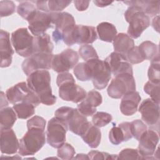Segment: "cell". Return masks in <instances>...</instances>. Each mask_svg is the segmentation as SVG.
<instances>
[{"instance_id":"obj_27","label":"cell","mask_w":160,"mask_h":160,"mask_svg":"<svg viewBox=\"0 0 160 160\" xmlns=\"http://www.w3.org/2000/svg\"><path fill=\"white\" fill-rule=\"evenodd\" d=\"M96 30L99 39L108 42H112L117 35L116 27L108 22L99 23L97 26Z\"/></svg>"},{"instance_id":"obj_17","label":"cell","mask_w":160,"mask_h":160,"mask_svg":"<svg viewBox=\"0 0 160 160\" xmlns=\"http://www.w3.org/2000/svg\"><path fill=\"white\" fill-rule=\"evenodd\" d=\"M139 111L141 119L151 127L159 125V104L152 101L150 98L144 99L140 104Z\"/></svg>"},{"instance_id":"obj_19","label":"cell","mask_w":160,"mask_h":160,"mask_svg":"<svg viewBox=\"0 0 160 160\" xmlns=\"http://www.w3.org/2000/svg\"><path fill=\"white\" fill-rule=\"evenodd\" d=\"M0 51L1 68L9 67L12 62L14 52L11 44L9 33L2 29L0 31Z\"/></svg>"},{"instance_id":"obj_14","label":"cell","mask_w":160,"mask_h":160,"mask_svg":"<svg viewBox=\"0 0 160 160\" xmlns=\"http://www.w3.org/2000/svg\"><path fill=\"white\" fill-rule=\"evenodd\" d=\"M29 29L35 36L45 33L49 29L53 27L52 12H45L37 9L28 21Z\"/></svg>"},{"instance_id":"obj_3","label":"cell","mask_w":160,"mask_h":160,"mask_svg":"<svg viewBox=\"0 0 160 160\" xmlns=\"http://www.w3.org/2000/svg\"><path fill=\"white\" fill-rule=\"evenodd\" d=\"M84 63L88 81L91 80L97 89H104L111 78V72L106 62L98 58L88 60Z\"/></svg>"},{"instance_id":"obj_41","label":"cell","mask_w":160,"mask_h":160,"mask_svg":"<svg viewBox=\"0 0 160 160\" xmlns=\"http://www.w3.org/2000/svg\"><path fill=\"white\" fill-rule=\"evenodd\" d=\"M125 56L127 61L131 64H138L144 61L139 52L138 46H134Z\"/></svg>"},{"instance_id":"obj_35","label":"cell","mask_w":160,"mask_h":160,"mask_svg":"<svg viewBox=\"0 0 160 160\" xmlns=\"http://www.w3.org/2000/svg\"><path fill=\"white\" fill-rule=\"evenodd\" d=\"M112 119V117L110 114L106 112L98 111L93 114L92 122L95 126L101 128L108 125L111 122Z\"/></svg>"},{"instance_id":"obj_38","label":"cell","mask_w":160,"mask_h":160,"mask_svg":"<svg viewBox=\"0 0 160 160\" xmlns=\"http://www.w3.org/2000/svg\"><path fill=\"white\" fill-rule=\"evenodd\" d=\"M79 54L85 61L99 58L95 49L89 44L81 45L79 48Z\"/></svg>"},{"instance_id":"obj_44","label":"cell","mask_w":160,"mask_h":160,"mask_svg":"<svg viewBox=\"0 0 160 160\" xmlns=\"http://www.w3.org/2000/svg\"><path fill=\"white\" fill-rule=\"evenodd\" d=\"M46 121V120L39 116H34L27 121V128H38L45 129Z\"/></svg>"},{"instance_id":"obj_25","label":"cell","mask_w":160,"mask_h":160,"mask_svg":"<svg viewBox=\"0 0 160 160\" xmlns=\"http://www.w3.org/2000/svg\"><path fill=\"white\" fill-rule=\"evenodd\" d=\"M81 137L90 148H96L101 142V132L98 127L91 123Z\"/></svg>"},{"instance_id":"obj_48","label":"cell","mask_w":160,"mask_h":160,"mask_svg":"<svg viewBox=\"0 0 160 160\" xmlns=\"http://www.w3.org/2000/svg\"><path fill=\"white\" fill-rule=\"evenodd\" d=\"M159 16L157 15L155 16V18H153L152 19V26L153 27V28L158 32H159Z\"/></svg>"},{"instance_id":"obj_15","label":"cell","mask_w":160,"mask_h":160,"mask_svg":"<svg viewBox=\"0 0 160 160\" xmlns=\"http://www.w3.org/2000/svg\"><path fill=\"white\" fill-rule=\"evenodd\" d=\"M159 142L158 134L152 129L146 130L139 139L138 151L142 159H151Z\"/></svg>"},{"instance_id":"obj_45","label":"cell","mask_w":160,"mask_h":160,"mask_svg":"<svg viewBox=\"0 0 160 160\" xmlns=\"http://www.w3.org/2000/svg\"><path fill=\"white\" fill-rule=\"evenodd\" d=\"M77 109L81 114L85 116H92L96 111V108H91L84 104L82 101L78 105Z\"/></svg>"},{"instance_id":"obj_23","label":"cell","mask_w":160,"mask_h":160,"mask_svg":"<svg viewBox=\"0 0 160 160\" xmlns=\"http://www.w3.org/2000/svg\"><path fill=\"white\" fill-rule=\"evenodd\" d=\"M37 9L45 12H58L65 9L71 4V1L51 0L37 1L34 2Z\"/></svg>"},{"instance_id":"obj_21","label":"cell","mask_w":160,"mask_h":160,"mask_svg":"<svg viewBox=\"0 0 160 160\" xmlns=\"http://www.w3.org/2000/svg\"><path fill=\"white\" fill-rule=\"evenodd\" d=\"M139 93L136 91L125 94L120 103L121 112L125 116H132L136 112L139 103L141 101Z\"/></svg>"},{"instance_id":"obj_43","label":"cell","mask_w":160,"mask_h":160,"mask_svg":"<svg viewBox=\"0 0 160 160\" xmlns=\"http://www.w3.org/2000/svg\"><path fill=\"white\" fill-rule=\"evenodd\" d=\"M89 159H118V155L109 154L108 152L91 151L88 154Z\"/></svg>"},{"instance_id":"obj_39","label":"cell","mask_w":160,"mask_h":160,"mask_svg":"<svg viewBox=\"0 0 160 160\" xmlns=\"http://www.w3.org/2000/svg\"><path fill=\"white\" fill-rule=\"evenodd\" d=\"M58 156L62 159L69 160L74 158L75 150L73 146L69 143H64L60 148H58Z\"/></svg>"},{"instance_id":"obj_22","label":"cell","mask_w":160,"mask_h":160,"mask_svg":"<svg viewBox=\"0 0 160 160\" xmlns=\"http://www.w3.org/2000/svg\"><path fill=\"white\" fill-rule=\"evenodd\" d=\"M52 16L55 30L62 36L63 32L70 30L76 25L74 17L67 12H52Z\"/></svg>"},{"instance_id":"obj_16","label":"cell","mask_w":160,"mask_h":160,"mask_svg":"<svg viewBox=\"0 0 160 160\" xmlns=\"http://www.w3.org/2000/svg\"><path fill=\"white\" fill-rule=\"evenodd\" d=\"M104 61L114 76L124 73L133 74L131 65L127 61L126 56L122 54L112 52L105 59Z\"/></svg>"},{"instance_id":"obj_33","label":"cell","mask_w":160,"mask_h":160,"mask_svg":"<svg viewBox=\"0 0 160 160\" xmlns=\"http://www.w3.org/2000/svg\"><path fill=\"white\" fill-rule=\"evenodd\" d=\"M36 10L35 6L31 2L28 1L21 2L17 8V12L19 15L27 21L29 19Z\"/></svg>"},{"instance_id":"obj_7","label":"cell","mask_w":160,"mask_h":160,"mask_svg":"<svg viewBox=\"0 0 160 160\" xmlns=\"http://www.w3.org/2000/svg\"><path fill=\"white\" fill-rule=\"evenodd\" d=\"M97 38L95 28L91 26L75 25L70 30L62 33V40L69 46L74 44H92Z\"/></svg>"},{"instance_id":"obj_18","label":"cell","mask_w":160,"mask_h":160,"mask_svg":"<svg viewBox=\"0 0 160 160\" xmlns=\"http://www.w3.org/2000/svg\"><path fill=\"white\" fill-rule=\"evenodd\" d=\"M0 146L2 154H13L19 150V141L11 128L1 129Z\"/></svg>"},{"instance_id":"obj_37","label":"cell","mask_w":160,"mask_h":160,"mask_svg":"<svg viewBox=\"0 0 160 160\" xmlns=\"http://www.w3.org/2000/svg\"><path fill=\"white\" fill-rule=\"evenodd\" d=\"M131 131L132 137L138 140L147 130V126L141 120L136 119L130 122Z\"/></svg>"},{"instance_id":"obj_42","label":"cell","mask_w":160,"mask_h":160,"mask_svg":"<svg viewBox=\"0 0 160 160\" xmlns=\"http://www.w3.org/2000/svg\"><path fill=\"white\" fill-rule=\"evenodd\" d=\"M142 159L138 149L126 148L122 149L118 155V159Z\"/></svg>"},{"instance_id":"obj_9","label":"cell","mask_w":160,"mask_h":160,"mask_svg":"<svg viewBox=\"0 0 160 160\" xmlns=\"http://www.w3.org/2000/svg\"><path fill=\"white\" fill-rule=\"evenodd\" d=\"M134 91H136V82L133 74L129 73L116 76L107 89L109 96L114 99H119L127 92Z\"/></svg>"},{"instance_id":"obj_12","label":"cell","mask_w":160,"mask_h":160,"mask_svg":"<svg viewBox=\"0 0 160 160\" xmlns=\"http://www.w3.org/2000/svg\"><path fill=\"white\" fill-rule=\"evenodd\" d=\"M52 53H34L25 59L22 63V69L28 76L38 70H48L51 68Z\"/></svg>"},{"instance_id":"obj_6","label":"cell","mask_w":160,"mask_h":160,"mask_svg":"<svg viewBox=\"0 0 160 160\" xmlns=\"http://www.w3.org/2000/svg\"><path fill=\"white\" fill-rule=\"evenodd\" d=\"M44 129L38 128H28V131L19 140V154L21 156H33L44 145Z\"/></svg>"},{"instance_id":"obj_5","label":"cell","mask_w":160,"mask_h":160,"mask_svg":"<svg viewBox=\"0 0 160 160\" xmlns=\"http://www.w3.org/2000/svg\"><path fill=\"white\" fill-rule=\"evenodd\" d=\"M56 116L67 124L70 131L79 136L84 132L91 124L86 116L81 114L78 109L68 106L59 108L56 112Z\"/></svg>"},{"instance_id":"obj_34","label":"cell","mask_w":160,"mask_h":160,"mask_svg":"<svg viewBox=\"0 0 160 160\" xmlns=\"http://www.w3.org/2000/svg\"><path fill=\"white\" fill-rule=\"evenodd\" d=\"M102 101V98L101 94L95 90L89 91L85 99L82 101L86 106L91 108H96L99 106Z\"/></svg>"},{"instance_id":"obj_31","label":"cell","mask_w":160,"mask_h":160,"mask_svg":"<svg viewBox=\"0 0 160 160\" xmlns=\"http://www.w3.org/2000/svg\"><path fill=\"white\" fill-rule=\"evenodd\" d=\"M35 106L28 102H20L14 104L12 106L13 109L19 119H25L32 116L35 113Z\"/></svg>"},{"instance_id":"obj_36","label":"cell","mask_w":160,"mask_h":160,"mask_svg":"<svg viewBox=\"0 0 160 160\" xmlns=\"http://www.w3.org/2000/svg\"><path fill=\"white\" fill-rule=\"evenodd\" d=\"M159 84L148 81L144 86V91L151 96V99L159 104Z\"/></svg>"},{"instance_id":"obj_30","label":"cell","mask_w":160,"mask_h":160,"mask_svg":"<svg viewBox=\"0 0 160 160\" xmlns=\"http://www.w3.org/2000/svg\"><path fill=\"white\" fill-rule=\"evenodd\" d=\"M139 52L144 60H152L159 53V47L157 44L150 41H146L138 46Z\"/></svg>"},{"instance_id":"obj_4","label":"cell","mask_w":160,"mask_h":160,"mask_svg":"<svg viewBox=\"0 0 160 160\" xmlns=\"http://www.w3.org/2000/svg\"><path fill=\"white\" fill-rule=\"evenodd\" d=\"M126 21L129 23L128 36L131 38H138L142 32L150 25V19L142 8L136 4H131L124 12Z\"/></svg>"},{"instance_id":"obj_8","label":"cell","mask_w":160,"mask_h":160,"mask_svg":"<svg viewBox=\"0 0 160 160\" xmlns=\"http://www.w3.org/2000/svg\"><path fill=\"white\" fill-rule=\"evenodd\" d=\"M6 96L8 101L13 104L20 102H28L36 107L41 103L38 96L29 89L27 82L24 81L8 89Z\"/></svg>"},{"instance_id":"obj_29","label":"cell","mask_w":160,"mask_h":160,"mask_svg":"<svg viewBox=\"0 0 160 160\" xmlns=\"http://www.w3.org/2000/svg\"><path fill=\"white\" fill-rule=\"evenodd\" d=\"M17 114L13 108L5 107L0 111V129L11 128L17 119Z\"/></svg>"},{"instance_id":"obj_20","label":"cell","mask_w":160,"mask_h":160,"mask_svg":"<svg viewBox=\"0 0 160 160\" xmlns=\"http://www.w3.org/2000/svg\"><path fill=\"white\" fill-rule=\"evenodd\" d=\"M132 138L130 122H124L118 125L114 126L109 131V139L114 145H119L123 141H128Z\"/></svg>"},{"instance_id":"obj_46","label":"cell","mask_w":160,"mask_h":160,"mask_svg":"<svg viewBox=\"0 0 160 160\" xmlns=\"http://www.w3.org/2000/svg\"><path fill=\"white\" fill-rule=\"evenodd\" d=\"M89 1H74V4L79 11H83L88 9L89 4Z\"/></svg>"},{"instance_id":"obj_2","label":"cell","mask_w":160,"mask_h":160,"mask_svg":"<svg viewBox=\"0 0 160 160\" xmlns=\"http://www.w3.org/2000/svg\"><path fill=\"white\" fill-rule=\"evenodd\" d=\"M56 84L59 87V96L64 101L78 103L86 97V91L75 83L72 75L68 72L59 73L57 76Z\"/></svg>"},{"instance_id":"obj_24","label":"cell","mask_w":160,"mask_h":160,"mask_svg":"<svg viewBox=\"0 0 160 160\" xmlns=\"http://www.w3.org/2000/svg\"><path fill=\"white\" fill-rule=\"evenodd\" d=\"M134 46V40L128 34L121 32L116 35L113 41L114 52L124 56Z\"/></svg>"},{"instance_id":"obj_40","label":"cell","mask_w":160,"mask_h":160,"mask_svg":"<svg viewBox=\"0 0 160 160\" xmlns=\"http://www.w3.org/2000/svg\"><path fill=\"white\" fill-rule=\"evenodd\" d=\"M16 9V6L12 1H0V14L3 18L13 14Z\"/></svg>"},{"instance_id":"obj_47","label":"cell","mask_w":160,"mask_h":160,"mask_svg":"<svg viewBox=\"0 0 160 160\" xmlns=\"http://www.w3.org/2000/svg\"><path fill=\"white\" fill-rule=\"evenodd\" d=\"M93 2L96 4V6L100 7V8H103L105 6H108L110 4H111L113 1H103V0H95L93 1Z\"/></svg>"},{"instance_id":"obj_13","label":"cell","mask_w":160,"mask_h":160,"mask_svg":"<svg viewBox=\"0 0 160 160\" xmlns=\"http://www.w3.org/2000/svg\"><path fill=\"white\" fill-rule=\"evenodd\" d=\"M79 61L78 52L72 49H66L60 54L53 56L51 68L58 73L68 72L74 68Z\"/></svg>"},{"instance_id":"obj_49","label":"cell","mask_w":160,"mask_h":160,"mask_svg":"<svg viewBox=\"0 0 160 160\" xmlns=\"http://www.w3.org/2000/svg\"><path fill=\"white\" fill-rule=\"evenodd\" d=\"M74 158L80 159H89L88 154H78Z\"/></svg>"},{"instance_id":"obj_1","label":"cell","mask_w":160,"mask_h":160,"mask_svg":"<svg viewBox=\"0 0 160 160\" xmlns=\"http://www.w3.org/2000/svg\"><path fill=\"white\" fill-rule=\"evenodd\" d=\"M27 84L38 96L41 103L51 106L56 102V97L52 93L51 75L48 70H38L31 73L28 76Z\"/></svg>"},{"instance_id":"obj_10","label":"cell","mask_w":160,"mask_h":160,"mask_svg":"<svg viewBox=\"0 0 160 160\" xmlns=\"http://www.w3.org/2000/svg\"><path fill=\"white\" fill-rule=\"evenodd\" d=\"M34 39L26 28H21L12 32L11 41L17 54L22 57L28 58L34 53Z\"/></svg>"},{"instance_id":"obj_26","label":"cell","mask_w":160,"mask_h":160,"mask_svg":"<svg viewBox=\"0 0 160 160\" xmlns=\"http://www.w3.org/2000/svg\"><path fill=\"white\" fill-rule=\"evenodd\" d=\"M54 45L51 41L50 36L44 33L41 36H36L33 42L34 53H52ZM33 53V54H34Z\"/></svg>"},{"instance_id":"obj_11","label":"cell","mask_w":160,"mask_h":160,"mask_svg":"<svg viewBox=\"0 0 160 160\" xmlns=\"http://www.w3.org/2000/svg\"><path fill=\"white\" fill-rule=\"evenodd\" d=\"M68 130L67 124L54 117L48 123L46 140L48 144L54 148H60L66 141V134Z\"/></svg>"},{"instance_id":"obj_28","label":"cell","mask_w":160,"mask_h":160,"mask_svg":"<svg viewBox=\"0 0 160 160\" xmlns=\"http://www.w3.org/2000/svg\"><path fill=\"white\" fill-rule=\"evenodd\" d=\"M123 2L130 6L136 4L141 7L146 15L154 16L158 15L159 12V1H128Z\"/></svg>"},{"instance_id":"obj_32","label":"cell","mask_w":160,"mask_h":160,"mask_svg":"<svg viewBox=\"0 0 160 160\" xmlns=\"http://www.w3.org/2000/svg\"><path fill=\"white\" fill-rule=\"evenodd\" d=\"M159 65V54H158L151 61V65L148 72L149 81L154 84H160Z\"/></svg>"}]
</instances>
